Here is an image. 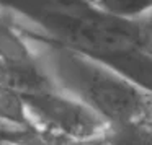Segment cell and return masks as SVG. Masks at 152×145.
<instances>
[{
  "label": "cell",
  "mask_w": 152,
  "mask_h": 145,
  "mask_svg": "<svg viewBox=\"0 0 152 145\" xmlns=\"http://www.w3.org/2000/svg\"><path fill=\"white\" fill-rule=\"evenodd\" d=\"M18 30L30 41L57 90L82 101L108 124L132 122L141 116L152 93L142 90L102 60L69 49L33 31Z\"/></svg>",
  "instance_id": "6da1fadb"
},
{
  "label": "cell",
  "mask_w": 152,
  "mask_h": 145,
  "mask_svg": "<svg viewBox=\"0 0 152 145\" xmlns=\"http://www.w3.org/2000/svg\"><path fill=\"white\" fill-rule=\"evenodd\" d=\"M38 130L67 140H79L106 130L108 122L77 98L54 88L23 96Z\"/></svg>",
  "instance_id": "7a4b0ae2"
},
{
  "label": "cell",
  "mask_w": 152,
  "mask_h": 145,
  "mask_svg": "<svg viewBox=\"0 0 152 145\" xmlns=\"http://www.w3.org/2000/svg\"><path fill=\"white\" fill-rule=\"evenodd\" d=\"M0 119L15 127L36 129L30 117L25 98L2 82H0Z\"/></svg>",
  "instance_id": "3957f363"
},
{
  "label": "cell",
  "mask_w": 152,
  "mask_h": 145,
  "mask_svg": "<svg viewBox=\"0 0 152 145\" xmlns=\"http://www.w3.org/2000/svg\"><path fill=\"white\" fill-rule=\"evenodd\" d=\"M108 17L124 21H141L152 13V0H87Z\"/></svg>",
  "instance_id": "277c9868"
},
{
  "label": "cell",
  "mask_w": 152,
  "mask_h": 145,
  "mask_svg": "<svg viewBox=\"0 0 152 145\" xmlns=\"http://www.w3.org/2000/svg\"><path fill=\"white\" fill-rule=\"evenodd\" d=\"M0 145H46V135L38 129H21L0 119Z\"/></svg>",
  "instance_id": "5b68a950"
},
{
  "label": "cell",
  "mask_w": 152,
  "mask_h": 145,
  "mask_svg": "<svg viewBox=\"0 0 152 145\" xmlns=\"http://www.w3.org/2000/svg\"><path fill=\"white\" fill-rule=\"evenodd\" d=\"M44 135H46V145H115L111 142V138L106 135V132H102V134L93 135V137L79 138V140H67V138H61L49 134H44Z\"/></svg>",
  "instance_id": "8992f818"
},
{
  "label": "cell",
  "mask_w": 152,
  "mask_h": 145,
  "mask_svg": "<svg viewBox=\"0 0 152 145\" xmlns=\"http://www.w3.org/2000/svg\"><path fill=\"white\" fill-rule=\"evenodd\" d=\"M139 26H141L142 41H144L145 49L152 54V13H149L144 20L139 21Z\"/></svg>",
  "instance_id": "52a82bcc"
},
{
  "label": "cell",
  "mask_w": 152,
  "mask_h": 145,
  "mask_svg": "<svg viewBox=\"0 0 152 145\" xmlns=\"http://www.w3.org/2000/svg\"><path fill=\"white\" fill-rule=\"evenodd\" d=\"M136 121H137L139 124L144 125V127L151 132V135H152V95H151V98L147 99V103H145V106H144V109H142L141 116H139Z\"/></svg>",
  "instance_id": "ba28073f"
}]
</instances>
